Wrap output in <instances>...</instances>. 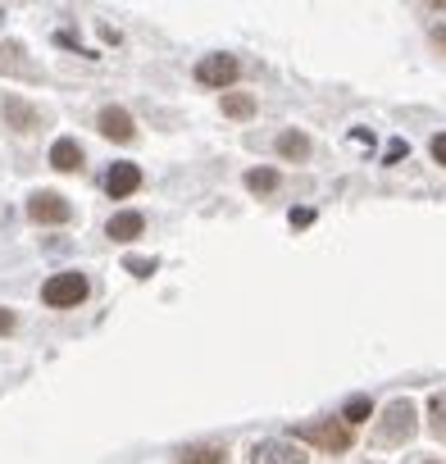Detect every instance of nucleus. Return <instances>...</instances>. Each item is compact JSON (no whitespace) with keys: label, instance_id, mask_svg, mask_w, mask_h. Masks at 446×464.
<instances>
[{"label":"nucleus","instance_id":"a211bd4d","mask_svg":"<svg viewBox=\"0 0 446 464\" xmlns=\"http://www.w3.org/2000/svg\"><path fill=\"white\" fill-rule=\"evenodd\" d=\"M428 150H432V160H437V164H441V169H446V132H437V137H432V146H428Z\"/></svg>","mask_w":446,"mask_h":464},{"label":"nucleus","instance_id":"dca6fc26","mask_svg":"<svg viewBox=\"0 0 446 464\" xmlns=\"http://www.w3.org/2000/svg\"><path fill=\"white\" fill-rule=\"evenodd\" d=\"M369 414H373V405H369V396H351V401H346V410H342L337 419H342L346 428H355V423H364Z\"/></svg>","mask_w":446,"mask_h":464},{"label":"nucleus","instance_id":"f8f14e48","mask_svg":"<svg viewBox=\"0 0 446 464\" xmlns=\"http://www.w3.org/2000/svg\"><path fill=\"white\" fill-rule=\"evenodd\" d=\"M5 119H10L15 132H33V128L42 123V114H37L33 105H24V101H5Z\"/></svg>","mask_w":446,"mask_h":464},{"label":"nucleus","instance_id":"1a4fd4ad","mask_svg":"<svg viewBox=\"0 0 446 464\" xmlns=\"http://www.w3.org/2000/svg\"><path fill=\"white\" fill-rule=\"evenodd\" d=\"M141 232H146V214H137V209H123V214H114L105 223V237L110 242H137Z\"/></svg>","mask_w":446,"mask_h":464},{"label":"nucleus","instance_id":"0eeeda50","mask_svg":"<svg viewBox=\"0 0 446 464\" xmlns=\"http://www.w3.org/2000/svg\"><path fill=\"white\" fill-rule=\"evenodd\" d=\"M96 128H101V137H110V141H132V137H137V123H132V114H128L123 105H105V110L96 114Z\"/></svg>","mask_w":446,"mask_h":464},{"label":"nucleus","instance_id":"7ed1b4c3","mask_svg":"<svg viewBox=\"0 0 446 464\" xmlns=\"http://www.w3.org/2000/svg\"><path fill=\"white\" fill-rule=\"evenodd\" d=\"M87 292H92L87 274L69 269V274H55V278H46V287H42V301H46L51 310H73V305H82V301H87Z\"/></svg>","mask_w":446,"mask_h":464},{"label":"nucleus","instance_id":"f257e3e1","mask_svg":"<svg viewBox=\"0 0 446 464\" xmlns=\"http://www.w3.org/2000/svg\"><path fill=\"white\" fill-rule=\"evenodd\" d=\"M292 441H296V446L328 450V455H342V450H351L355 432H351L342 419H305V423H296V428H292Z\"/></svg>","mask_w":446,"mask_h":464},{"label":"nucleus","instance_id":"ddd939ff","mask_svg":"<svg viewBox=\"0 0 446 464\" xmlns=\"http://www.w3.org/2000/svg\"><path fill=\"white\" fill-rule=\"evenodd\" d=\"M223 114H228V119H251V114H256V96H247V92H223Z\"/></svg>","mask_w":446,"mask_h":464},{"label":"nucleus","instance_id":"9b49d317","mask_svg":"<svg viewBox=\"0 0 446 464\" xmlns=\"http://www.w3.org/2000/svg\"><path fill=\"white\" fill-rule=\"evenodd\" d=\"M51 169H60V173H78V169H82V146H78L73 137H60V141L51 146Z\"/></svg>","mask_w":446,"mask_h":464},{"label":"nucleus","instance_id":"412c9836","mask_svg":"<svg viewBox=\"0 0 446 464\" xmlns=\"http://www.w3.org/2000/svg\"><path fill=\"white\" fill-rule=\"evenodd\" d=\"M428 464H437V459H428Z\"/></svg>","mask_w":446,"mask_h":464},{"label":"nucleus","instance_id":"4468645a","mask_svg":"<svg viewBox=\"0 0 446 464\" xmlns=\"http://www.w3.org/2000/svg\"><path fill=\"white\" fill-rule=\"evenodd\" d=\"M278 155L283 160H305L310 155V137L305 132H283L278 137Z\"/></svg>","mask_w":446,"mask_h":464},{"label":"nucleus","instance_id":"20e7f679","mask_svg":"<svg viewBox=\"0 0 446 464\" xmlns=\"http://www.w3.org/2000/svg\"><path fill=\"white\" fill-rule=\"evenodd\" d=\"M28 218L42 223V227H60L73 218V205L60 196V191H33L28 196Z\"/></svg>","mask_w":446,"mask_h":464},{"label":"nucleus","instance_id":"aec40b11","mask_svg":"<svg viewBox=\"0 0 446 464\" xmlns=\"http://www.w3.org/2000/svg\"><path fill=\"white\" fill-rule=\"evenodd\" d=\"M432 46H437V51L446 55V28H432Z\"/></svg>","mask_w":446,"mask_h":464},{"label":"nucleus","instance_id":"9d476101","mask_svg":"<svg viewBox=\"0 0 446 464\" xmlns=\"http://www.w3.org/2000/svg\"><path fill=\"white\" fill-rule=\"evenodd\" d=\"M137 187H141V164H114V169L105 173V191H110L114 200L132 196Z\"/></svg>","mask_w":446,"mask_h":464},{"label":"nucleus","instance_id":"2eb2a0df","mask_svg":"<svg viewBox=\"0 0 446 464\" xmlns=\"http://www.w3.org/2000/svg\"><path fill=\"white\" fill-rule=\"evenodd\" d=\"M428 432H432L437 441H446V392H437V396L428 401Z\"/></svg>","mask_w":446,"mask_h":464},{"label":"nucleus","instance_id":"39448f33","mask_svg":"<svg viewBox=\"0 0 446 464\" xmlns=\"http://www.w3.org/2000/svg\"><path fill=\"white\" fill-rule=\"evenodd\" d=\"M238 73H242V64H238L233 55H205V60L196 64V82H200V87H214V92L233 87Z\"/></svg>","mask_w":446,"mask_h":464},{"label":"nucleus","instance_id":"f03ea898","mask_svg":"<svg viewBox=\"0 0 446 464\" xmlns=\"http://www.w3.org/2000/svg\"><path fill=\"white\" fill-rule=\"evenodd\" d=\"M414 428H419L414 405H410L405 396H396V401L383 410V419H378V428H373V441H378V446H405V441L414 437Z\"/></svg>","mask_w":446,"mask_h":464},{"label":"nucleus","instance_id":"6e6552de","mask_svg":"<svg viewBox=\"0 0 446 464\" xmlns=\"http://www.w3.org/2000/svg\"><path fill=\"white\" fill-rule=\"evenodd\" d=\"M223 459H228V446L218 441H191L173 450V464H223Z\"/></svg>","mask_w":446,"mask_h":464},{"label":"nucleus","instance_id":"423d86ee","mask_svg":"<svg viewBox=\"0 0 446 464\" xmlns=\"http://www.w3.org/2000/svg\"><path fill=\"white\" fill-rule=\"evenodd\" d=\"M251 464H310V455L296 441H256L251 446Z\"/></svg>","mask_w":446,"mask_h":464},{"label":"nucleus","instance_id":"f3484780","mask_svg":"<svg viewBox=\"0 0 446 464\" xmlns=\"http://www.w3.org/2000/svg\"><path fill=\"white\" fill-rule=\"evenodd\" d=\"M278 182H283V178H278V169H251V173H247V187H251V191H260V196H265V191H274Z\"/></svg>","mask_w":446,"mask_h":464},{"label":"nucleus","instance_id":"6ab92c4d","mask_svg":"<svg viewBox=\"0 0 446 464\" xmlns=\"http://www.w3.org/2000/svg\"><path fill=\"white\" fill-rule=\"evenodd\" d=\"M15 324H19V319H15L10 310H0V337H5V333H15Z\"/></svg>","mask_w":446,"mask_h":464}]
</instances>
